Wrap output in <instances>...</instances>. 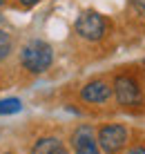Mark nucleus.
<instances>
[{
  "instance_id": "nucleus-1",
  "label": "nucleus",
  "mask_w": 145,
  "mask_h": 154,
  "mask_svg": "<svg viewBox=\"0 0 145 154\" xmlns=\"http://www.w3.org/2000/svg\"><path fill=\"white\" fill-rule=\"evenodd\" d=\"M51 60H54V49L45 40H31L20 49V63L31 74H42L45 69H49Z\"/></svg>"
},
{
  "instance_id": "nucleus-2",
  "label": "nucleus",
  "mask_w": 145,
  "mask_h": 154,
  "mask_svg": "<svg viewBox=\"0 0 145 154\" xmlns=\"http://www.w3.org/2000/svg\"><path fill=\"white\" fill-rule=\"evenodd\" d=\"M76 31L85 40H100L105 34V18L98 11H83L76 20Z\"/></svg>"
},
{
  "instance_id": "nucleus-3",
  "label": "nucleus",
  "mask_w": 145,
  "mask_h": 154,
  "mask_svg": "<svg viewBox=\"0 0 145 154\" xmlns=\"http://www.w3.org/2000/svg\"><path fill=\"white\" fill-rule=\"evenodd\" d=\"M127 143V130L123 125H103L98 130V145L103 147L107 154H119Z\"/></svg>"
},
{
  "instance_id": "nucleus-4",
  "label": "nucleus",
  "mask_w": 145,
  "mask_h": 154,
  "mask_svg": "<svg viewBox=\"0 0 145 154\" xmlns=\"http://www.w3.org/2000/svg\"><path fill=\"white\" fill-rule=\"evenodd\" d=\"M114 94H116V100L121 105H138L141 103V89L134 78L130 76H119L114 83Z\"/></svg>"
},
{
  "instance_id": "nucleus-5",
  "label": "nucleus",
  "mask_w": 145,
  "mask_h": 154,
  "mask_svg": "<svg viewBox=\"0 0 145 154\" xmlns=\"http://www.w3.org/2000/svg\"><path fill=\"white\" fill-rule=\"evenodd\" d=\"M72 147L76 154H100L98 145H96V139L92 134L89 127H78L72 134Z\"/></svg>"
},
{
  "instance_id": "nucleus-6",
  "label": "nucleus",
  "mask_w": 145,
  "mask_h": 154,
  "mask_svg": "<svg viewBox=\"0 0 145 154\" xmlns=\"http://www.w3.org/2000/svg\"><path fill=\"white\" fill-rule=\"evenodd\" d=\"M110 96H112V87L107 83H103V81H92V83H87L83 89H80V98H83L85 103L98 105V103L110 100Z\"/></svg>"
},
{
  "instance_id": "nucleus-7",
  "label": "nucleus",
  "mask_w": 145,
  "mask_h": 154,
  "mask_svg": "<svg viewBox=\"0 0 145 154\" xmlns=\"http://www.w3.org/2000/svg\"><path fill=\"white\" fill-rule=\"evenodd\" d=\"M58 145H63V143L58 139H54V136H49V139H40L34 145V154H51Z\"/></svg>"
},
{
  "instance_id": "nucleus-8",
  "label": "nucleus",
  "mask_w": 145,
  "mask_h": 154,
  "mask_svg": "<svg viewBox=\"0 0 145 154\" xmlns=\"http://www.w3.org/2000/svg\"><path fill=\"white\" fill-rule=\"evenodd\" d=\"M23 109L20 98H2L0 100V114H16Z\"/></svg>"
},
{
  "instance_id": "nucleus-9",
  "label": "nucleus",
  "mask_w": 145,
  "mask_h": 154,
  "mask_svg": "<svg viewBox=\"0 0 145 154\" xmlns=\"http://www.w3.org/2000/svg\"><path fill=\"white\" fill-rule=\"evenodd\" d=\"M11 54V36L7 31H0V60H5Z\"/></svg>"
},
{
  "instance_id": "nucleus-10",
  "label": "nucleus",
  "mask_w": 145,
  "mask_h": 154,
  "mask_svg": "<svg viewBox=\"0 0 145 154\" xmlns=\"http://www.w3.org/2000/svg\"><path fill=\"white\" fill-rule=\"evenodd\" d=\"M132 2H134V7L141 11V16L145 18V0H132Z\"/></svg>"
},
{
  "instance_id": "nucleus-11",
  "label": "nucleus",
  "mask_w": 145,
  "mask_h": 154,
  "mask_svg": "<svg viewBox=\"0 0 145 154\" xmlns=\"http://www.w3.org/2000/svg\"><path fill=\"white\" fill-rule=\"evenodd\" d=\"M127 154H145V147H143V145H136V147H132Z\"/></svg>"
},
{
  "instance_id": "nucleus-12",
  "label": "nucleus",
  "mask_w": 145,
  "mask_h": 154,
  "mask_svg": "<svg viewBox=\"0 0 145 154\" xmlns=\"http://www.w3.org/2000/svg\"><path fill=\"white\" fill-rule=\"evenodd\" d=\"M40 0H20V5H25V7H34V5H38Z\"/></svg>"
},
{
  "instance_id": "nucleus-13",
  "label": "nucleus",
  "mask_w": 145,
  "mask_h": 154,
  "mask_svg": "<svg viewBox=\"0 0 145 154\" xmlns=\"http://www.w3.org/2000/svg\"><path fill=\"white\" fill-rule=\"evenodd\" d=\"M51 154H67V150H65L63 145H58V147H56V150H54Z\"/></svg>"
},
{
  "instance_id": "nucleus-14",
  "label": "nucleus",
  "mask_w": 145,
  "mask_h": 154,
  "mask_svg": "<svg viewBox=\"0 0 145 154\" xmlns=\"http://www.w3.org/2000/svg\"><path fill=\"white\" fill-rule=\"evenodd\" d=\"M5 2H7V0H0V7H2V5H5Z\"/></svg>"
},
{
  "instance_id": "nucleus-15",
  "label": "nucleus",
  "mask_w": 145,
  "mask_h": 154,
  "mask_svg": "<svg viewBox=\"0 0 145 154\" xmlns=\"http://www.w3.org/2000/svg\"><path fill=\"white\" fill-rule=\"evenodd\" d=\"M9 154H11V152H9Z\"/></svg>"
}]
</instances>
